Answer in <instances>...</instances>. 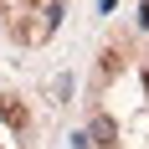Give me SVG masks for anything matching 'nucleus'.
<instances>
[{"label":"nucleus","mask_w":149,"mask_h":149,"mask_svg":"<svg viewBox=\"0 0 149 149\" xmlns=\"http://www.w3.org/2000/svg\"><path fill=\"white\" fill-rule=\"evenodd\" d=\"M144 88H149V72H144Z\"/></svg>","instance_id":"39448f33"},{"label":"nucleus","mask_w":149,"mask_h":149,"mask_svg":"<svg viewBox=\"0 0 149 149\" xmlns=\"http://www.w3.org/2000/svg\"><path fill=\"white\" fill-rule=\"evenodd\" d=\"M88 139L108 149V144H113V123H108V118H93V134H88Z\"/></svg>","instance_id":"f03ea898"},{"label":"nucleus","mask_w":149,"mask_h":149,"mask_svg":"<svg viewBox=\"0 0 149 149\" xmlns=\"http://www.w3.org/2000/svg\"><path fill=\"white\" fill-rule=\"evenodd\" d=\"M0 118L10 123L15 134H26V129H31V113H26V103H21V98H0Z\"/></svg>","instance_id":"f257e3e1"},{"label":"nucleus","mask_w":149,"mask_h":149,"mask_svg":"<svg viewBox=\"0 0 149 149\" xmlns=\"http://www.w3.org/2000/svg\"><path fill=\"white\" fill-rule=\"evenodd\" d=\"M31 5H36V0H31ZM46 5H62V0H46Z\"/></svg>","instance_id":"20e7f679"},{"label":"nucleus","mask_w":149,"mask_h":149,"mask_svg":"<svg viewBox=\"0 0 149 149\" xmlns=\"http://www.w3.org/2000/svg\"><path fill=\"white\" fill-rule=\"evenodd\" d=\"M123 67V52H103V72H118Z\"/></svg>","instance_id":"7ed1b4c3"}]
</instances>
